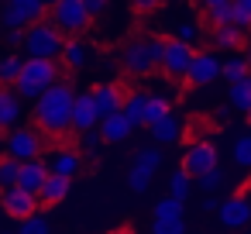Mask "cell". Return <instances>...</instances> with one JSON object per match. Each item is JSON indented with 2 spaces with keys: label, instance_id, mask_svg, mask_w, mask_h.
<instances>
[{
  "label": "cell",
  "instance_id": "obj_10",
  "mask_svg": "<svg viewBox=\"0 0 251 234\" xmlns=\"http://www.w3.org/2000/svg\"><path fill=\"white\" fill-rule=\"evenodd\" d=\"M0 203H4V213H11L14 220H28L31 213H38V203L42 200L35 193L21 189V186H11V189L0 193Z\"/></svg>",
  "mask_w": 251,
  "mask_h": 234
},
{
  "label": "cell",
  "instance_id": "obj_11",
  "mask_svg": "<svg viewBox=\"0 0 251 234\" xmlns=\"http://www.w3.org/2000/svg\"><path fill=\"white\" fill-rule=\"evenodd\" d=\"M210 169H217V148H213V141H196V145H189L186 148V155H182V172H189V176H203V172H210Z\"/></svg>",
  "mask_w": 251,
  "mask_h": 234
},
{
  "label": "cell",
  "instance_id": "obj_26",
  "mask_svg": "<svg viewBox=\"0 0 251 234\" xmlns=\"http://www.w3.org/2000/svg\"><path fill=\"white\" fill-rule=\"evenodd\" d=\"M21 66H25V55L21 52H7L4 59H0V83H18V73H21Z\"/></svg>",
  "mask_w": 251,
  "mask_h": 234
},
{
  "label": "cell",
  "instance_id": "obj_4",
  "mask_svg": "<svg viewBox=\"0 0 251 234\" xmlns=\"http://www.w3.org/2000/svg\"><path fill=\"white\" fill-rule=\"evenodd\" d=\"M162 52H165V38H138L124 49V69L131 76H151L155 69H162Z\"/></svg>",
  "mask_w": 251,
  "mask_h": 234
},
{
  "label": "cell",
  "instance_id": "obj_15",
  "mask_svg": "<svg viewBox=\"0 0 251 234\" xmlns=\"http://www.w3.org/2000/svg\"><path fill=\"white\" fill-rule=\"evenodd\" d=\"M45 165H49L52 176H66V179H73V176L79 172V165H83V155H79V148H66V145H59V148L45 158Z\"/></svg>",
  "mask_w": 251,
  "mask_h": 234
},
{
  "label": "cell",
  "instance_id": "obj_2",
  "mask_svg": "<svg viewBox=\"0 0 251 234\" xmlns=\"http://www.w3.org/2000/svg\"><path fill=\"white\" fill-rule=\"evenodd\" d=\"M59 83V59H25L21 73H18V97L25 100H38L49 86Z\"/></svg>",
  "mask_w": 251,
  "mask_h": 234
},
{
  "label": "cell",
  "instance_id": "obj_12",
  "mask_svg": "<svg viewBox=\"0 0 251 234\" xmlns=\"http://www.w3.org/2000/svg\"><path fill=\"white\" fill-rule=\"evenodd\" d=\"M217 76H220V55H217V52H196V55H193V66H189V73H186V83L206 86V83H213Z\"/></svg>",
  "mask_w": 251,
  "mask_h": 234
},
{
  "label": "cell",
  "instance_id": "obj_27",
  "mask_svg": "<svg viewBox=\"0 0 251 234\" xmlns=\"http://www.w3.org/2000/svg\"><path fill=\"white\" fill-rule=\"evenodd\" d=\"M176 217H182V200L176 196H162L151 210V220H176Z\"/></svg>",
  "mask_w": 251,
  "mask_h": 234
},
{
  "label": "cell",
  "instance_id": "obj_31",
  "mask_svg": "<svg viewBox=\"0 0 251 234\" xmlns=\"http://www.w3.org/2000/svg\"><path fill=\"white\" fill-rule=\"evenodd\" d=\"M18 169H21L18 158H11V155L0 158V193L11 189V186H18Z\"/></svg>",
  "mask_w": 251,
  "mask_h": 234
},
{
  "label": "cell",
  "instance_id": "obj_35",
  "mask_svg": "<svg viewBox=\"0 0 251 234\" xmlns=\"http://www.w3.org/2000/svg\"><path fill=\"white\" fill-rule=\"evenodd\" d=\"M234 162L241 169H251V134H244V138L234 141Z\"/></svg>",
  "mask_w": 251,
  "mask_h": 234
},
{
  "label": "cell",
  "instance_id": "obj_32",
  "mask_svg": "<svg viewBox=\"0 0 251 234\" xmlns=\"http://www.w3.org/2000/svg\"><path fill=\"white\" fill-rule=\"evenodd\" d=\"M172 38H179V42H186V45H193V49H196V42L203 38V31H200V25H196V21H179V25L172 28Z\"/></svg>",
  "mask_w": 251,
  "mask_h": 234
},
{
  "label": "cell",
  "instance_id": "obj_3",
  "mask_svg": "<svg viewBox=\"0 0 251 234\" xmlns=\"http://www.w3.org/2000/svg\"><path fill=\"white\" fill-rule=\"evenodd\" d=\"M62 45H66V35L45 18V21H35L25 28V38H21V49L28 59H59L62 55Z\"/></svg>",
  "mask_w": 251,
  "mask_h": 234
},
{
  "label": "cell",
  "instance_id": "obj_25",
  "mask_svg": "<svg viewBox=\"0 0 251 234\" xmlns=\"http://www.w3.org/2000/svg\"><path fill=\"white\" fill-rule=\"evenodd\" d=\"M213 45L217 49H241L244 45V31L234 28V25H224V28L213 31Z\"/></svg>",
  "mask_w": 251,
  "mask_h": 234
},
{
  "label": "cell",
  "instance_id": "obj_37",
  "mask_svg": "<svg viewBox=\"0 0 251 234\" xmlns=\"http://www.w3.org/2000/svg\"><path fill=\"white\" fill-rule=\"evenodd\" d=\"M151 234H186V217H176V220H155V224H151Z\"/></svg>",
  "mask_w": 251,
  "mask_h": 234
},
{
  "label": "cell",
  "instance_id": "obj_24",
  "mask_svg": "<svg viewBox=\"0 0 251 234\" xmlns=\"http://www.w3.org/2000/svg\"><path fill=\"white\" fill-rule=\"evenodd\" d=\"M66 193H69V179H66V176H52V172H49V179H45V186H42L38 200H42V203H59V200H66Z\"/></svg>",
  "mask_w": 251,
  "mask_h": 234
},
{
  "label": "cell",
  "instance_id": "obj_28",
  "mask_svg": "<svg viewBox=\"0 0 251 234\" xmlns=\"http://www.w3.org/2000/svg\"><path fill=\"white\" fill-rule=\"evenodd\" d=\"M230 104H234L237 110H248V107H251V73L241 76L237 83H230Z\"/></svg>",
  "mask_w": 251,
  "mask_h": 234
},
{
  "label": "cell",
  "instance_id": "obj_16",
  "mask_svg": "<svg viewBox=\"0 0 251 234\" xmlns=\"http://www.w3.org/2000/svg\"><path fill=\"white\" fill-rule=\"evenodd\" d=\"M45 179H49V165H45V158H31V162H21V169H18V186L21 189H28V193H42V186H45Z\"/></svg>",
  "mask_w": 251,
  "mask_h": 234
},
{
  "label": "cell",
  "instance_id": "obj_5",
  "mask_svg": "<svg viewBox=\"0 0 251 234\" xmlns=\"http://www.w3.org/2000/svg\"><path fill=\"white\" fill-rule=\"evenodd\" d=\"M52 11V25L66 35V38H73V35H83L86 31V25L93 21L90 14H86V7H83V0H59L55 7H49Z\"/></svg>",
  "mask_w": 251,
  "mask_h": 234
},
{
  "label": "cell",
  "instance_id": "obj_6",
  "mask_svg": "<svg viewBox=\"0 0 251 234\" xmlns=\"http://www.w3.org/2000/svg\"><path fill=\"white\" fill-rule=\"evenodd\" d=\"M45 14H49L45 0H7L4 14H0V25L7 31H14V28H28L35 21H45Z\"/></svg>",
  "mask_w": 251,
  "mask_h": 234
},
{
  "label": "cell",
  "instance_id": "obj_23",
  "mask_svg": "<svg viewBox=\"0 0 251 234\" xmlns=\"http://www.w3.org/2000/svg\"><path fill=\"white\" fill-rule=\"evenodd\" d=\"M203 11H206L210 25L224 28V25H230V14H234V0H203Z\"/></svg>",
  "mask_w": 251,
  "mask_h": 234
},
{
  "label": "cell",
  "instance_id": "obj_44",
  "mask_svg": "<svg viewBox=\"0 0 251 234\" xmlns=\"http://www.w3.org/2000/svg\"><path fill=\"white\" fill-rule=\"evenodd\" d=\"M45 4H49V7H55V4H59V0H45Z\"/></svg>",
  "mask_w": 251,
  "mask_h": 234
},
{
  "label": "cell",
  "instance_id": "obj_41",
  "mask_svg": "<svg viewBox=\"0 0 251 234\" xmlns=\"http://www.w3.org/2000/svg\"><path fill=\"white\" fill-rule=\"evenodd\" d=\"M217 210H220V203H217L213 196H206V200H203V213H217Z\"/></svg>",
  "mask_w": 251,
  "mask_h": 234
},
{
  "label": "cell",
  "instance_id": "obj_18",
  "mask_svg": "<svg viewBox=\"0 0 251 234\" xmlns=\"http://www.w3.org/2000/svg\"><path fill=\"white\" fill-rule=\"evenodd\" d=\"M93 104H97V114H100V121H103V117H110V114H121L124 93H121L114 83H100V86L93 90Z\"/></svg>",
  "mask_w": 251,
  "mask_h": 234
},
{
  "label": "cell",
  "instance_id": "obj_17",
  "mask_svg": "<svg viewBox=\"0 0 251 234\" xmlns=\"http://www.w3.org/2000/svg\"><path fill=\"white\" fill-rule=\"evenodd\" d=\"M90 55H93V49H90L79 35H73V38H66V45H62L59 66H66L69 73H76V69H83V66L90 62Z\"/></svg>",
  "mask_w": 251,
  "mask_h": 234
},
{
  "label": "cell",
  "instance_id": "obj_33",
  "mask_svg": "<svg viewBox=\"0 0 251 234\" xmlns=\"http://www.w3.org/2000/svg\"><path fill=\"white\" fill-rule=\"evenodd\" d=\"M196 182H200V189H203V193H213V189H220V186L227 182V172H224V169L217 165V169H210V172H203V176H200Z\"/></svg>",
  "mask_w": 251,
  "mask_h": 234
},
{
  "label": "cell",
  "instance_id": "obj_43",
  "mask_svg": "<svg viewBox=\"0 0 251 234\" xmlns=\"http://www.w3.org/2000/svg\"><path fill=\"white\" fill-rule=\"evenodd\" d=\"M244 59H248V69H251V45H248V52H244Z\"/></svg>",
  "mask_w": 251,
  "mask_h": 234
},
{
  "label": "cell",
  "instance_id": "obj_1",
  "mask_svg": "<svg viewBox=\"0 0 251 234\" xmlns=\"http://www.w3.org/2000/svg\"><path fill=\"white\" fill-rule=\"evenodd\" d=\"M73 104H76V93L66 79H59L55 86H49L38 100H35V124L42 134L49 138H66L73 131Z\"/></svg>",
  "mask_w": 251,
  "mask_h": 234
},
{
  "label": "cell",
  "instance_id": "obj_8",
  "mask_svg": "<svg viewBox=\"0 0 251 234\" xmlns=\"http://www.w3.org/2000/svg\"><path fill=\"white\" fill-rule=\"evenodd\" d=\"M193 55L196 49L179 42V38H165V52H162V73L172 76V79H186L189 66H193Z\"/></svg>",
  "mask_w": 251,
  "mask_h": 234
},
{
  "label": "cell",
  "instance_id": "obj_36",
  "mask_svg": "<svg viewBox=\"0 0 251 234\" xmlns=\"http://www.w3.org/2000/svg\"><path fill=\"white\" fill-rule=\"evenodd\" d=\"M18 234H52V224H49L45 217L31 213L28 220H21V231H18Z\"/></svg>",
  "mask_w": 251,
  "mask_h": 234
},
{
  "label": "cell",
  "instance_id": "obj_29",
  "mask_svg": "<svg viewBox=\"0 0 251 234\" xmlns=\"http://www.w3.org/2000/svg\"><path fill=\"white\" fill-rule=\"evenodd\" d=\"M251 69H248V59L244 55H234V59H224L220 62V76L227 79V83H237L241 76H248Z\"/></svg>",
  "mask_w": 251,
  "mask_h": 234
},
{
  "label": "cell",
  "instance_id": "obj_40",
  "mask_svg": "<svg viewBox=\"0 0 251 234\" xmlns=\"http://www.w3.org/2000/svg\"><path fill=\"white\" fill-rule=\"evenodd\" d=\"M131 7H134V11H141V14H148V11H155V7H158V0H131Z\"/></svg>",
  "mask_w": 251,
  "mask_h": 234
},
{
  "label": "cell",
  "instance_id": "obj_34",
  "mask_svg": "<svg viewBox=\"0 0 251 234\" xmlns=\"http://www.w3.org/2000/svg\"><path fill=\"white\" fill-rule=\"evenodd\" d=\"M189 186H193V176L182 172V169H179V172L172 176V182H169V189H172L176 200H186V196H189Z\"/></svg>",
  "mask_w": 251,
  "mask_h": 234
},
{
  "label": "cell",
  "instance_id": "obj_19",
  "mask_svg": "<svg viewBox=\"0 0 251 234\" xmlns=\"http://www.w3.org/2000/svg\"><path fill=\"white\" fill-rule=\"evenodd\" d=\"M21 121V97L11 86H0V131H14Z\"/></svg>",
  "mask_w": 251,
  "mask_h": 234
},
{
  "label": "cell",
  "instance_id": "obj_45",
  "mask_svg": "<svg viewBox=\"0 0 251 234\" xmlns=\"http://www.w3.org/2000/svg\"><path fill=\"white\" fill-rule=\"evenodd\" d=\"M244 114H248V124H251V107H248V110H244Z\"/></svg>",
  "mask_w": 251,
  "mask_h": 234
},
{
  "label": "cell",
  "instance_id": "obj_21",
  "mask_svg": "<svg viewBox=\"0 0 251 234\" xmlns=\"http://www.w3.org/2000/svg\"><path fill=\"white\" fill-rule=\"evenodd\" d=\"M148 131H151L155 145H172V141H179V131H182V124H179V117H176V114H169V117L155 121Z\"/></svg>",
  "mask_w": 251,
  "mask_h": 234
},
{
  "label": "cell",
  "instance_id": "obj_7",
  "mask_svg": "<svg viewBox=\"0 0 251 234\" xmlns=\"http://www.w3.org/2000/svg\"><path fill=\"white\" fill-rule=\"evenodd\" d=\"M4 145H7V155L18 158V162L42 158V131H38V128H35V131H31V128H14V131H7Z\"/></svg>",
  "mask_w": 251,
  "mask_h": 234
},
{
  "label": "cell",
  "instance_id": "obj_38",
  "mask_svg": "<svg viewBox=\"0 0 251 234\" xmlns=\"http://www.w3.org/2000/svg\"><path fill=\"white\" fill-rule=\"evenodd\" d=\"M103 138H100V131L93 128V131H86V134H79L76 138V148H79V155L86 152V155H97V145H100Z\"/></svg>",
  "mask_w": 251,
  "mask_h": 234
},
{
  "label": "cell",
  "instance_id": "obj_14",
  "mask_svg": "<svg viewBox=\"0 0 251 234\" xmlns=\"http://www.w3.org/2000/svg\"><path fill=\"white\" fill-rule=\"evenodd\" d=\"M97 124H100V114H97L93 93H76V104H73V134H86Z\"/></svg>",
  "mask_w": 251,
  "mask_h": 234
},
{
  "label": "cell",
  "instance_id": "obj_20",
  "mask_svg": "<svg viewBox=\"0 0 251 234\" xmlns=\"http://www.w3.org/2000/svg\"><path fill=\"white\" fill-rule=\"evenodd\" d=\"M97 131H100V138H103V141H124L134 128L127 124V117H124V114H110V117H103V121L97 124Z\"/></svg>",
  "mask_w": 251,
  "mask_h": 234
},
{
  "label": "cell",
  "instance_id": "obj_30",
  "mask_svg": "<svg viewBox=\"0 0 251 234\" xmlns=\"http://www.w3.org/2000/svg\"><path fill=\"white\" fill-rule=\"evenodd\" d=\"M172 114V104L165 100V97H148V107H145V128H151L155 121H162V117H169Z\"/></svg>",
  "mask_w": 251,
  "mask_h": 234
},
{
  "label": "cell",
  "instance_id": "obj_42",
  "mask_svg": "<svg viewBox=\"0 0 251 234\" xmlns=\"http://www.w3.org/2000/svg\"><path fill=\"white\" fill-rule=\"evenodd\" d=\"M110 234H134L131 227H117V231H110Z\"/></svg>",
  "mask_w": 251,
  "mask_h": 234
},
{
  "label": "cell",
  "instance_id": "obj_39",
  "mask_svg": "<svg viewBox=\"0 0 251 234\" xmlns=\"http://www.w3.org/2000/svg\"><path fill=\"white\" fill-rule=\"evenodd\" d=\"M83 7H86L90 18H100V14L107 11V0H83Z\"/></svg>",
  "mask_w": 251,
  "mask_h": 234
},
{
  "label": "cell",
  "instance_id": "obj_13",
  "mask_svg": "<svg viewBox=\"0 0 251 234\" xmlns=\"http://www.w3.org/2000/svg\"><path fill=\"white\" fill-rule=\"evenodd\" d=\"M217 217H220V224H224V227L241 231L244 224H251V200H248V196H230V200H224V203H220Z\"/></svg>",
  "mask_w": 251,
  "mask_h": 234
},
{
  "label": "cell",
  "instance_id": "obj_9",
  "mask_svg": "<svg viewBox=\"0 0 251 234\" xmlns=\"http://www.w3.org/2000/svg\"><path fill=\"white\" fill-rule=\"evenodd\" d=\"M158 165H162L158 148H145V152H138V155H134V165H131V176H127V186H131L134 193H145V189L151 186V176L158 172Z\"/></svg>",
  "mask_w": 251,
  "mask_h": 234
},
{
  "label": "cell",
  "instance_id": "obj_22",
  "mask_svg": "<svg viewBox=\"0 0 251 234\" xmlns=\"http://www.w3.org/2000/svg\"><path fill=\"white\" fill-rule=\"evenodd\" d=\"M145 107H148V93H131V97H124L121 114L127 117L131 128H145Z\"/></svg>",
  "mask_w": 251,
  "mask_h": 234
}]
</instances>
